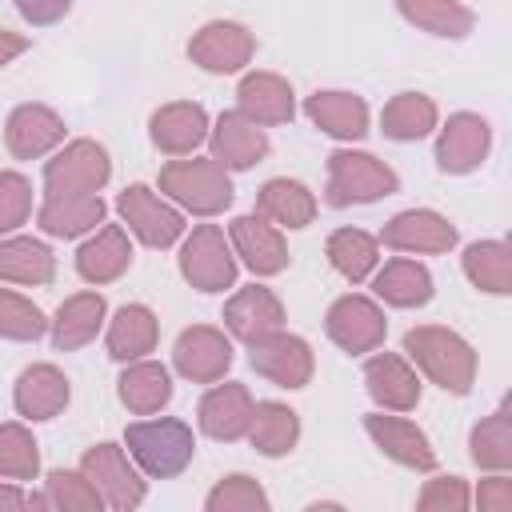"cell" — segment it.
I'll return each mask as SVG.
<instances>
[{"instance_id":"30","label":"cell","mask_w":512,"mask_h":512,"mask_svg":"<svg viewBox=\"0 0 512 512\" xmlns=\"http://www.w3.org/2000/svg\"><path fill=\"white\" fill-rule=\"evenodd\" d=\"M160 340V320L148 304H120L108 320H104V348L116 364L152 356Z\"/></svg>"},{"instance_id":"36","label":"cell","mask_w":512,"mask_h":512,"mask_svg":"<svg viewBox=\"0 0 512 512\" xmlns=\"http://www.w3.org/2000/svg\"><path fill=\"white\" fill-rule=\"evenodd\" d=\"M396 12L412 28L440 40H464L476 28V12L464 0H396Z\"/></svg>"},{"instance_id":"14","label":"cell","mask_w":512,"mask_h":512,"mask_svg":"<svg viewBox=\"0 0 512 512\" xmlns=\"http://www.w3.org/2000/svg\"><path fill=\"white\" fill-rule=\"evenodd\" d=\"M492 152V124L480 112H452L436 124V168L444 176L476 172Z\"/></svg>"},{"instance_id":"29","label":"cell","mask_w":512,"mask_h":512,"mask_svg":"<svg viewBox=\"0 0 512 512\" xmlns=\"http://www.w3.org/2000/svg\"><path fill=\"white\" fill-rule=\"evenodd\" d=\"M172 392H176V384H172L168 364H160L152 356L128 360L124 372H120V380H116V396H120V404L132 416H156V412H164L172 404Z\"/></svg>"},{"instance_id":"20","label":"cell","mask_w":512,"mask_h":512,"mask_svg":"<svg viewBox=\"0 0 512 512\" xmlns=\"http://www.w3.org/2000/svg\"><path fill=\"white\" fill-rule=\"evenodd\" d=\"M228 244H232L236 260H240L252 276H260V280L280 276V272L288 268L284 232H280L276 224H268L264 216H256V212H244V216H236V220L228 224Z\"/></svg>"},{"instance_id":"2","label":"cell","mask_w":512,"mask_h":512,"mask_svg":"<svg viewBox=\"0 0 512 512\" xmlns=\"http://www.w3.org/2000/svg\"><path fill=\"white\" fill-rule=\"evenodd\" d=\"M156 184H160V196H168L180 212H192L204 220L220 216L236 200L232 172L224 164H216L212 156H176L160 168Z\"/></svg>"},{"instance_id":"13","label":"cell","mask_w":512,"mask_h":512,"mask_svg":"<svg viewBox=\"0 0 512 512\" xmlns=\"http://www.w3.org/2000/svg\"><path fill=\"white\" fill-rule=\"evenodd\" d=\"M232 360H236L232 336L224 328H212V324H192L172 344V368L188 384H216V380H224Z\"/></svg>"},{"instance_id":"17","label":"cell","mask_w":512,"mask_h":512,"mask_svg":"<svg viewBox=\"0 0 512 512\" xmlns=\"http://www.w3.org/2000/svg\"><path fill=\"white\" fill-rule=\"evenodd\" d=\"M364 392L384 412H412L420 404V372L404 352H368L364 356Z\"/></svg>"},{"instance_id":"1","label":"cell","mask_w":512,"mask_h":512,"mask_svg":"<svg viewBox=\"0 0 512 512\" xmlns=\"http://www.w3.org/2000/svg\"><path fill=\"white\" fill-rule=\"evenodd\" d=\"M404 356L412 360V368L428 384H436L448 396H468L472 384H476L480 356H476V348L456 328H444V324H416V328H408L404 332Z\"/></svg>"},{"instance_id":"5","label":"cell","mask_w":512,"mask_h":512,"mask_svg":"<svg viewBox=\"0 0 512 512\" xmlns=\"http://www.w3.org/2000/svg\"><path fill=\"white\" fill-rule=\"evenodd\" d=\"M180 276L196 288V292H224L236 288V272L240 260L228 244V232L220 224H196L192 232L180 236Z\"/></svg>"},{"instance_id":"12","label":"cell","mask_w":512,"mask_h":512,"mask_svg":"<svg viewBox=\"0 0 512 512\" xmlns=\"http://www.w3.org/2000/svg\"><path fill=\"white\" fill-rule=\"evenodd\" d=\"M376 240H380V248H392V252H404V256H440V252L456 248L460 232L436 208H404L380 228Z\"/></svg>"},{"instance_id":"23","label":"cell","mask_w":512,"mask_h":512,"mask_svg":"<svg viewBox=\"0 0 512 512\" xmlns=\"http://www.w3.org/2000/svg\"><path fill=\"white\" fill-rule=\"evenodd\" d=\"M208 128V108L196 100H172L148 116V140L164 156H196V148L208 144Z\"/></svg>"},{"instance_id":"44","label":"cell","mask_w":512,"mask_h":512,"mask_svg":"<svg viewBox=\"0 0 512 512\" xmlns=\"http://www.w3.org/2000/svg\"><path fill=\"white\" fill-rule=\"evenodd\" d=\"M32 220V180L24 172H0V236H12Z\"/></svg>"},{"instance_id":"18","label":"cell","mask_w":512,"mask_h":512,"mask_svg":"<svg viewBox=\"0 0 512 512\" xmlns=\"http://www.w3.org/2000/svg\"><path fill=\"white\" fill-rule=\"evenodd\" d=\"M68 136V124L56 108L48 104H16L4 120V148L16 156V160H40V156H52Z\"/></svg>"},{"instance_id":"34","label":"cell","mask_w":512,"mask_h":512,"mask_svg":"<svg viewBox=\"0 0 512 512\" xmlns=\"http://www.w3.org/2000/svg\"><path fill=\"white\" fill-rule=\"evenodd\" d=\"M436 124H440V108L424 92H396L380 112V132L396 144H416L432 136Z\"/></svg>"},{"instance_id":"7","label":"cell","mask_w":512,"mask_h":512,"mask_svg":"<svg viewBox=\"0 0 512 512\" xmlns=\"http://www.w3.org/2000/svg\"><path fill=\"white\" fill-rule=\"evenodd\" d=\"M116 212L128 224V236H136L144 248H156V252L180 244V236L188 232L184 212L168 196L152 192L148 184H128L116 196Z\"/></svg>"},{"instance_id":"31","label":"cell","mask_w":512,"mask_h":512,"mask_svg":"<svg viewBox=\"0 0 512 512\" xmlns=\"http://www.w3.org/2000/svg\"><path fill=\"white\" fill-rule=\"evenodd\" d=\"M320 204H316V192L292 176H272L260 184L256 192V216H264L268 224H276L280 232H300L316 220Z\"/></svg>"},{"instance_id":"6","label":"cell","mask_w":512,"mask_h":512,"mask_svg":"<svg viewBox=\"0 0 512 512\" xmlns=\"http://www.w3.org/2000/svg\"><path fill=\"white\" fill-rule=\"evenodd\" d=\"M80 472L92 480V488L100 492L104 508H112V512H132L148 496V476L132 464L124 444H116V440H100V444L84 448Z\"/></svg>"},{"instance_id":"28","label":"cell","mask_w":512,"mask_h":512,"mask_svg":"<svg viewBox=\"0 0 512 512\" xmlns=\"http://www.w3.org/2000/svg\"><path fill=\"white\" fill-rule=\"evenodd\" d=\"M368 280H372V296L388 308H424L436 296V280H432L428 264H420L412 256L376 264V272Z\"/></svg>"},{"instance_id":"49","label":"cell","mask_w":512,"mask_h":512,"mask_svg":"<svg viewBox=\"0 0 512 512\" xmlns=\"http://www.w3.org/2000/svg\"><path fill=\"white\" fill-rule=\"evenodd\" d=\"M32 48V40L24 36V32H8V28H0V68H8L16 56H24Z\"/></svg>"},{"instance_id":"38","label":"cell","mask_w":512,"mask_h":512,"mask_svg":"<svg viewBox=\"0 0 512 512\" xmlns=\"http://www.w3.org/2000/svg\"><path fill=\"white\" fill-rule=\"evenodd\" d=\"M460 268L472 288L488 296H508L512 292V248L508 240H472L460 256Z\"/></svg>"},{"instance_id":"21","label":"cell","mask_w":512,"mask_h":512,"mask_svg":"<svg viewBox=\"0 0 512 512\" xmlns=\"http://www.w3.org/2000/svg\"><path fill=\"white\" fill-rule=\"evenodd\" d=\"M272 152L268 144V132L260 124H252L248 116H240L236 108L232 112H220L208 128V156L216 164H224L228 172H248L256 168L264 156Z\"/></svg>"},{"instance_id":"40","label":"cell","mask_w":512,"mask_h":512,"mask_svg":"<svg viewBox=\"0 0 512 512\" xmlns=\"http://www.w3.org/2000/svg\"><path fill=\"white\" fill-rule=\"evenodd\" d=\"M40 476V444L24 420L0 424V480L28 484Z\"/></svg>"},{"instance_id":"10","label":"cell","mask_w":512,"mask_h":512,"mask_svg":"<svg viewBox=\"0 0 512 512\" xmlns=\"http://www.w3.org/2000/svg\"><path fill=\"white\" fill-rule=\"evenodd\" d=\"M256 36L240 20H208L188 40V60L212 76H236L252 64Z\"/></svg>"},{"instance_id":"22","label":"cell","mask_w":512,"mask_h":512,"mask_svg":"<svg viewBox=\"0 0 512 512\" xmlns=\"http://www.w3.org/2000/svg\"><path fill=\"white\" fill-rule=\"evenodd\" d=\"M68 400H72V384H68V376H64L56 364H48V360L28 364V368L16 376V384H12V408H16V416L28 420V424L56 420V416L68 408Z\"/></svg>"},{"instance_id":"47","label":"cell","mask_w":512,"mask_h":512,"mask_svg":"<svg viewBox=\"0 0 512 512\" xmlns=\"http://www.w3.org/2000/svg\"><path fill=\"white\" fill-rule=\"evenodd\" d=\"M12 4H16V12H20L28 24H36V28L56 24V20H64V16L72 12V0H12Z\"/></svg>"},{"instance_id":"39","label":"cell","mask_w":512,"mask_h":512,"mask_svg":"<svg viewBox=\"0 0 512 512\" xmlns=\"http://www.w3.org/2000/svg\"><path fill=\"white\" fill-rule=\"evenodd\" d=\"M468 456L480 472H508L512 468V404L504 400L468 432Z\"/></svg>"},{"instance_id":"15","label":"cell","mask_w":512,"mask_h":512,"mask_svg":"<svg viewBox=\"0 0 512 512\" xmlns=\"http://www.w3.org/2000/svg\"><path fill=\"white\" fill-rule=\"evenodd\" d=\"M364 432L368 440L400 468H412V472H432L436 468V448L428 440V432L420 424H412L404 412H368L364 416Z\"/></svg>"},{"instance_id":"19","label":"cell","mask_w":512,"mask_h":512,"mask_svg":"<svg viewBox=\"0 0 512 512\" xmlns=\"http://www.w3.org/2000/svg\"><path fill=\"white\" fill-rule=\"evenodd\" d=\"M252 408H256V400H252L248 384H240V380H224V384H220V380H216V384L200 396V404H196V424H200V432H204L208 440L236 444V440L248 436Z\"/></svg>"},{"instance_id":"48","label":"cell","mask_w":512,"mask_h":512,"mask_svg":"<svg viewBox=\"0 0 512 512\" xmlns=\"http://www.w3.org/2000/svg\"><path fill=\"white\" fill-rule=\"evenodd\" d=\"M20 508H48V500L44 492L40 496L24 492L16 480H0V512H20Z\"/></svg>"},{"instance_id":"41","label":"cell","mask_w":512,"mask_h":512,"mask_svg":"<svg viewBox=\"0 0 512 512\" xmlns=\"http://www.w3.org/2000/svg\"><path fill=\"white\" fill-rule=\"evenodd\" d=\"M268 508H272V500H268L264 484L248 472L220 476L204 496V512H268Z\"/></svg>"},{"instance_id":"26","label":"cell","mask_w":512,"mask_h":512,"mask_svg":"<svg viewBox=\"0 0 512 512\" xmlns=\"http://www.w3.org/2000/svg\"><path fill=\"white\" fill-rule=\"evenodd\" d=\"M304 116L332 140H344V144H356L368 136V124H372V112H368V100L356 96V92H344V88H316L308 100H304Z\"/></svg>"},{"instance_id":"42","label":"cell","mask_w":512,"mask_h":512,"mask_svg":"<svg viewBox=\"0 0 512 512\" xmlns=\"http://www.w3.org/2000/svg\"><path fill=\"white\" fill-rule=\"evenodd\" d=\"M44 500L52 512H100L104 500L80 468H52L44 476Z\"/></svg>"},{"instance_id":"4","label":"cell","mask_w":512,"mask_h":512,"mask_svg":"<svg viewBox=\"0 0 512 512\" xmlns=\"http://www.w3.org/2000/svg\"><path fill=\"white\" fill-rule=\"evenodd\" d=\"M400 192V176L392 164H384L372 152L360 148H336L328 156V184L324 200L332 208H352V204H376L384 196Z\"/></svg>"},{"instance_id":"8","label":"cell","mask_w":512,"mask_h":512,"mask_svg":"<svg viewBox=\"0 0 512 512\" xmlns=\"http://www.w3.org/2000/svg\"><path fill=\"white\" fill-rule=\"evenodd\" d=\"M324 332L328 340L348 352V356H368L384 344L388 336V316H384V304L376 296H364V292H344L328 304L324 312Z\"/></svg>"},{"instance_id":"43","label":"cell","mask_w":512,"mask_h":512,"mask_svg":"<svg viewBox=\"0 0 512 512\" xmlns=\"http://www.w3.org/2000/svg\"><path fill=\"white\" fill-rule=\"evenodd\" d=\"M44 332H48V316L40 312V304L20 296L16 288H0V340L32 344Z\"/></svg>"},{"instance_id":"32","label":"cell","mask_w":512,"mask_h":512,"mask_svg":"<svg viewBox=\"0 0 512 512\" xmlns=\"http://www.w3.org/2000/svg\"><path fill=\"white\" fill-rule=\"evenodd\" d=\"M104 320H108V300L96 288L92 292H72L56 308V316L48 320V332H52L56 352H76V348L92 344L104 332Z\"/></svg>"},{"instance_id":"16","label":"cell","mask_w":512,"mask_h":512,"mask_svg":"<svg viewBox=\"0 0 512 512\" xmlns=\"http://www.w3.org/2000/svg\"><path fill=\"white\" fill-rule=\"evenodd\" d=\"M220 320H224V332H228L232 340L256 344V340L280 332L288 316H284V300H280L268 284H244V288H236V292L224 300Z\"/></svg>"},{"instance_id":"27","label":"cell","mask_w":512,"mask_h":512,"mask_svg":"<svg viewBox=\"0 0 512 512\" xmlns=\"http://www.w3.org/2000/svg\"><path fill=\"white\" fill-rule=\"evenodd\" d=\"M128 268H132V240H128V228L124 224H100L76 248V272L92 288L120 280Z\"/></svg>"},{"instance_id":"46","label":"cell","mask_w":512,"mask_h":512,"mask_svg":"<svg viewBox=\"0 0 512 512\" xmlns=\"http://www.w3.org/2000/svg\"><path fill=\"white\" fill-rule=\"evenodd\" d=\"M472 504L480 512H512V476L508 472H488L480 488L472 492Z\"/></svg>"},{"instance_id":"33","label":"cell","mask_w":512,"mask_h":512,"mask_svg":"<svg viewBox=\"0 0 512 512\" xmlns=\"http://www.w3.org/2000/svg\"><path fill=\"white\" fill-rule=\"evenodd\" d=\"M56 280V252L36 236H0V284L44 288Z\"/></svg>"},{"instance_id":"35","label":"cell","mask_w":512,"mask_h":512,"mask_svg":"<svg viewBox=\"0 0 512 512\" xmlns=\"http://www.w3.org/2000/svg\"><path fill=\"white\" fill-rule=\"evenodd\" d=\"M300 440V416L296 408H288L284 400H256L252 408V424H248V444L268 456V460H280L296 448Z\"/></svg>"},{"instance_id":"45","label":"cell","mask_w":512,"mask_h":512,"mask_svg":"<svg viewBox=\"0 0 512 512\" xmlns=\"http://www.w3.org/2000/svg\"><path fill=\"white\" fill-rule=\"evenodd\" d=\"M468 504H472V488L464 476H432L416 496L420 512H464Z\"/></svg>"},{"instance_id":"3","label":"cell","mask_w":512,"mask_h":512,"mask_svg":"<svg viewBox=\"0 0 512 512\" xmlns=\"http://www.w3.org/2000/svg\"><path fill=\"white\" fill-rule=\"evenodd\" d=\"M124 452L148 480H176L196 456V436L176 416H148L124 428Z\"/></svg>"},{"instance_id":"25","label":"cell","mask_w":512,"mask_h":512,"mask_svg":"<svg viewBox=\"0 0 512 512\" xmlns=\"http://www.w3.org/2000/svg\"><path fill=\"white\" fill-rule=\"evenodd\" d=\"M236 112L260 128H280L296 120V92L280 72H244L236 84Z\"/></svg>"},{"instance_id":"11","label":"cell","mask_w":512,"mask_h":512,"mask_svg":"<svg viewBox=\"0 0 512 512\" xmlns=\"http://www.w3.org/2000/svg\"><path fill=\"white\" fill-rule=\"evenodd\" d=\"M248 364H252V372L264 376L268 384L296 392V388H308V384H312L316 352H312V344H308L304 336L280 328V332H272V336H264V340H256V344H248Z\"/></svg>"},{"instance_id":"24","label":"cell","mask_w":512,"mask_h":512,"mask_svg":"<svg viewBox=\"0 0 512 512\" xmlns=\"http://www.w3.org/2000/svg\"><path fill=\"white\" fill-rule=\"evenodd\" d=\"M104 216H108V204L100 200V192H44L36 208V224L52 240H80L96 232Z\"/></svg>"},{"instance_id":"9","label":"cell","mask_w":512,"mask_h":512,"mask_svg":"<svg viewBox=\"0 0 512 512\" xmlns=\"http://www.w3.org/2000/svg\"><path fill=\"white\" fill-rule=\"evenodd\" d=\"M112 180V156L100 140H68L44 160V192H100Z\"/></svg>"},{"instance_id":"37","label":"cell","mask_w":512,"mask_h":512,"mask_svg":"<svg viewBox=\"0 0 512 512\" xmlns=\"http://www.w3.org/2000/svg\"><path fill=\"white\" fill-rule=\"evenodd\" d=\"M324 256L336 276H344L348 284H364L380 264V240L364 228H336L324 244Z\"/></svg>"}]
</instances>
